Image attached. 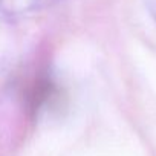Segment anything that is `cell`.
Wrapping results in <instances>:
<instances>
[{
    "label": "cell",
    "mask_w": 156,
    "mask_h": 156,
    "mask_svg": "<svg viewBox=\"0 0 156 156\" xmlns=\"http://www.w3.org/2000/svg\"><path fill=\"white\" fill-rule=\"evenodd\" d=\"M57 0H0V12L6 16H25L51 6Z\"/></svg>",
    "instance_id": "6da1fadb"
}]
</instances>
